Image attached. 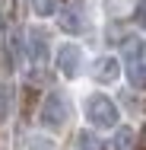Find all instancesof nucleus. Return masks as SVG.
Masks as SVG:
<instances>
[{
  "mask_svg": "<svg viewBox=\"0 0 146 150\" xmlns=\"http://www.w3.org/2000/svg\"><path fill=\"white\" fill-rule=\"evenodd\" d=\"M32 13L48 19V16H57L60 10H57V0H32Z\"/></svg>",
  "mask_w": 146,
  "mask_h": 150,
  "instance_id": "9",
  "label": "nucleus"
},
{
  "mask_svg": "<svg viewBox=\"0 0 146 150\" xmlns=\"http://www.w3.org/2000/svg\"><path fill=\"white\" fill-rule=\"evenodd\" d=\"M76 147L80 150H102V141H98L92 131H80V134H76Z\"/></svg>",
  "mask_w": 146,
  "mask_h": 150,
  "instance_id": "10",
  "label": "nucleus"
},
{
  "mask_svg": "<svg viewBox=\"0 0 146 150\" xmlns=\"http://www.w3.org/2000/svg\"><path fill=\"white\" fill-rule=\"evenodd\" d=\"M29 150H54L51 137H41V134H32L29 137Z\"/></svg>",
  "mask_w": 146,
  "mask_h": 150,
  "instance_id": "11",
  "label": "nucleus"
},
{
  "mask_svg": "<svg viewBox=\"0 0 146 150\" xmlns=\"http://www.w3.org/2000/svg\"><path fill=\"white\" fill-rule=\"evenodd\" d=\"M29 58L35 64H45L48 61V35L41 29H29Z\"/></svg>",
  "mask_w": 146,
  "mask_h": 150,
  "instance_id": "6",
  "label": "nucleus"
},
{
  "mask_svg": "<svg viewBox=\"0 0 146 150\" xmlns=\"http://www.w3.org/2000/svg\"><path fill=\"white\" fill-rule=\"evenodd\" d=\"M60 19V29L70 32V35H80V32L86 29V16H83V10H80V3H70L67 10H60L57 13Z\"/></svg>",
  "mask_w": 146,
  "mask_h": 150,
  "instance_id": "5",
  "label": "nucleus"
},
{
  "mask_svg": "<svg viewBox=\"0 0 146 150\" xmlns=\"http://www.w3.org/2000/svg\"><path fill=\"white\" fill-rule=\"evenodd\" d=\"M111 150H137V131L127 125H117L111 137Z\"/></svg>",
  "mask_w": 146,
  "mask_h": 150,
  "instance_id": "8",
  "label": "nucleus"
},
{
  "mask_svg": "<svg viewBox=\"0 0 146 150\" xmlns=\"http://www.w3.org/2000/svg\"><path fill=\"white\" fill-rule=\"evenodd\" d=\"M70 118V105H67V96L64 93H48L41 99V109H38V125L48 128V131H60Z\"/></svg>",
  "mask_w": 146,
  "mask_h": 150,
  "instance_id": "2",
  "label": "nucleus"
},
{
  "mask_svg": "<svg viewBox=\"0 0 146 150\" xmlns=\"http://www.w3.org/2000/svg\"><path fill=\"white\" fill-rule=\"evenodd\" d=\"M133 16H137V23H146V0H137V6H133Z\"/></svg>",
  "mask_w": 146,
  "mask_h": 150,
  "instance_id": "13",
  "label": "nucleus"
},
{
  "mask_svg": "<svg viewBox=\"0 0 146 150\" xmlns=\"http://www.w3.org/2000/svg\"><path fill=\"white\" fill-rule=\"evenodd\" d=\"M127 80H130L133 90H143L146 86V51L127 61Z\"/></svg>",
  "mask_w": 146,
  "mask_h": 150,
  "instance_id": "7",
  "label": "nucleus"
},
{
  "mask_svg": "<svg viewBox=\"0 0 146 150\" xmlns=\"http://www.w3.org/2000/svg\"><path fill=\"white\" fill-rule=\"evenodd\" d=\"M92 80L102 83V86H111L121 80V61L115 54H102V58L92 61Z\"/></svg>",
  "mask_w": 146,
  "mask_h": 150,
  "instance_id": "4",
  "label": "nucleus"
},
{
  "mask_svg": "<svg viewBox=\"0 0 146 150\" xmlns=\"http://www.w3.org/2000/svg\"><path fill=\"white\" fill-rule=\"evenodd\" d=\"M54 64H57V70L67 80L80 77V70H83V48L76 42H64L57 51H54Z\"/></svg>",
  "mask_w": 146,
  "mask_h": 150,
  "instance_id": "3",
  "label": "nucleus"
},
{
  "mask_svg": "<svg viewBox=\"0 0 146 150\" xmlns=\"http://www.w3.org/2000/svg\"><path fill=\"white\" fill-rule=\"evenodd\" d=\"M6 112H10V86L0 83V121L6 118Z\"/></svg>",
  "mask_w": 146,
  "mask_h": 150,
  "instance_id": "12",
  "label": "nucleus"
},
{
  "mask_svg": "<svg viewBox=\"0 0 146 150\" xmlns=\"http://www.w3.org/2000/svg\"><path fill=\"white\" fill-rule=\"evenodd\" d=\"M83 115L98 131H111V128L121 125V109H117L115 99L105 96V93H89L86 99H83Z\"/></svg>",
  "mask_w": 146,
  "mask_h": 150,
  "instance_id": "1",
  "label": "nucleus"
}]
</instances>
